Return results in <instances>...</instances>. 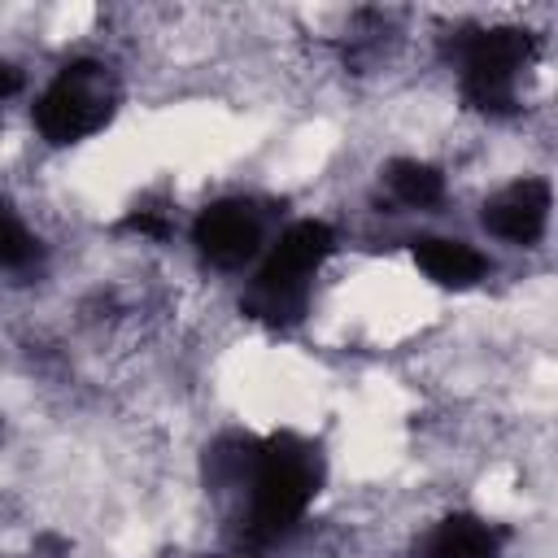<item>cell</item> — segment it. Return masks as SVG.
I'll use <instances>...</instances> for the list:
<instances>
[{
    "mask_svg": "<svg viewBox=\"0 0 558 558\" xmlns=\"http://www.w3.org/2000/svg\"><path fill=\"white\" fill-rule=\"evenodd\" d=\"M536 57V39L523 26H475L453 39L458 92L471 109L506 118L519 105V83Z\"/></svg>",
    "mask_w": 558,
    "mask_h": 558,
    "instance_id": "3957f363",
    "label": "cell"
},
{
    "mask_svg": "<svg viewBox=\"0 0 558 558\" xmlns=\"http://www.w3.org/2000/svg\"><path fill=\"white\" fill-rule=\"evenodd\" d=\"M122 227L135 231V235H148V240H166L170 235V218L161 209H135V214L122 218Z\"/></svg>",
    "mask_w": 558,
    "mask_h": 558,
    "instance_id": "8fae6325",
    "label": "cell"
},
{
    "mask_svg": "<svg viewBox=\"0 0 558 558\" xmlns=\"http://www.w3.org/2000/svg\"><path fill=\"white\" fill-rule=\"evenodd\" d=\"M336 253V231L323 218H296L288 222L275 244L262 253L248 292H244V314L266 323V327H292L310 310L314 275L327 266Z\"/></svg>",
    "mask_w": 558,
    "mask_h": 558,
    "instance_id": "7a4b0ae2",
    "label": "cell"
},
{
    "mask_svg": "<svg viewBox=\"0 0 558 558\" xmlns=\"http://www.w3.org/2000/svg\"><path fill=\"white\" fill-rule=\"evenodd\" d=\"M506 527L480 514H445L418 541V558H501Z\"/></svg>",
    "mask_w": 558,
    "mask_h": 558,
    "instance_id": "52a82bcc",
    "label": "cell"
},
{
    "mask_svg": "<svg viewBox=\"0 0 558 558\" xmlns=\"http://www.w3.org/2000/svg\"><path fill=\"white\" fill-rule=\"evenodd\" d=\"M39 262V240L35 231L17 218L13 205L0 201V270H31Z\"/></svg>",
    "mask_w": 558,
    "mask_h": 558,
    "instance_id": "30bf717a",
    "label": "cell"
},
{
    "mask_svg": "<svg viewBox=\"0 0 558 558\" xmlns=\"http://www.w3.org/2000/svg\"><path fill=\"white\" fill-rule=\"evenodd\" d=\"M17 87H22V74H17V65L0 61V100H9V96H13Z\"/></svg>",
    "mask_w": 558,
    "mask_h": 558,
    "instance_id": "7c38bea8",
    "label": "cell"
},
{
    "mask_svg": "<svg viewBox=\"0 0 558 558\" xmlns=\"http://www.w3.org/2000/svg\"><path fill=\"white\" fill-rule=\"evenodd\" d=\"M113 113H118V78L105 61L92 57L61 65L31 109L35 131L57 148L92 140L113 122Z\"/></svg>",
    "mask_w": 558,
    "mask_h": 558,
    "instance_id": "277c9868",
    "label": "cell"
},
{
    "mask_svg": "<svg viewBox=\"0 0 558 558\" xmlns=\"http://www.w3.org/2000/svg\"><path fill=\"white\" fill-rule=\"evenodd\" d=\"M549 209H554V187L549 179L541 174H523V179H510L506 187H497L488 201H484V231L506 240V244H536L545 231H549Z\"/></svg>",
    "mask_w": 558,
    "mask_h": 558,
    "instance_id": "8992f818",
    "label": "cell"
},
{
    "mask_svg": "<svg viewBox=\"0 0 558 558\" xmlns=\"http://www.w3.org/2000/svg\"><path fill=\"white\" fill-rule=\"evenodd\" d=\"M410 253H414V266L440 288L462 292V288H475L488 275V257L475 244L453 240V235H423V240H414Z\"/></svg>",
    "mask_w": 558,
    "mask_h": 558,
    "instance_id": "ba28073f",
    "label": "cell"
},
{
    "mask_svg": "<svg viewBox=\"0 0 558 558\" xmlns=\"http://www.w3.org/2000/svg\"><path fill=\"white\" fill-rule=\"evenodd\" d=\"M192 248L214 270H244L266 248V214L244 196L214 201L192 218Z\"/></svg>",
    "mask_w": 558,
    "mask_h": 558,
    "instance_id": "5b68a950",
    "label": "cell"
},
{
    "mask_svg": "<svg viewBox=\"0 0 558 558\" xmlns=\"http://www.w3.org/2000/svg\"><path fill=\"white\" fill-rule=\"evenodd\" d=\"M323 453L296 432L222 436L205 458V480L218 497L240 501V523L253 545H275L310 514L323 488Z\"/></svg>",
    "mask_w": 558,
    "mask_h": 558,
    "instance_id": "6da1fadb",
    "label": "cell"
},
{
    "mask_svg": "<svg viewBox=\"0 0 558 558\" xmlns=\"http://www.w3.org/2000/svg\"><path fill=\"white\" fill-rule=\"evenodd\" d=\"M384 187L405 209H436L445 201V174L432 161H418V157H397L384 170Z\"/></svg>",
    "mask_w": 558,
    "mask_h": 558,
    "instance_id": "9c48e42d",
    "label": "cell"
}]
</instances>
